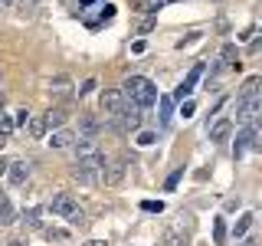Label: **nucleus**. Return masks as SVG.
Here are the masks:
<instances>
[{"mask_svg":"<svg viewBox=\"0 0 262 246\" xmlns=\"http://www.w3.org/2000/svg\"><path fill=\"white\" fill-rule=\"evenodd\" d=\"M121 95H125V102H131L135 109H147V105L158 102V86L147 76H131V79H125V86H121Z\"/></svg>","mask_w":262,"mask_h":246,"instance_id":"1","label":"nucleus"},{"mask_svg":"<svg viewBox=\"0 0 262 246\" xmlns=\"http://www.w3.org/2000/svg\"><path fill=\"white\" fill-rule=\"evenodd\" d=\"M49 210L59 213L62 220H69L72 227H82V223H85V213H82L79 200H76L72 194H53V200H49Z\"/></svg>","mask_w":262,"mask_h":246,"instance_id":"2","label":"nucleus"},{"mask_svg":"<svg viewBox=\"0 0 262 246\" xmlns=\"http://www.w3.org/2000/svg\"><path fill=\"white\" fill-rule=\"evenodd\" d=\"M105 125H108L112 131H118V135L138 131V128H141V109H135L131 102H125L118 115H108V118H105Z\"/></svg>","mask_w":262,"mask_h":246,"instance_id":"3","label":"nucleus"},{"mask_svg":"<svg viewBox=\"0 0 262 246\" xmlns=\"http://www.w3.org/2000/svg\"><path fill=\"white\" fill-rule=\"evenodd\" d=\"M105 154L98 151V154H92V158H79L76 161V168H72V177L76 180H82V184H95V180H102V168H105Z\"/></svg>","mask_w":262,"mask_h":246,"instance_id":"4","label":"nucleus"},{"mask_svg":"<svg viewBox=\"0 0 262 246\" xmlns=\"http://www.w3.org/2000/svg\"><path fill=\"white\" fill-rule=\"evenodd\" d=\"M262 112V98L259 95H249V98H236V125L246 128V125H256Z\"/></svg>","mask_w":262,"mask_h":246,"instance_id":"5","label":"nucleus"},{"mask_svg":"<svg viewBox=\"0 0 262 246\" xmlns=\"http://www.w3.org/2000/svg\"><path fill=\"white\" fill-rule=\"evenodd\" d=\"M249 148H252V151H259V148H262V141H259V128H256V125H246V128L239 131L233 154H236V158H243V154L249 151Z\"/></svg>","mask_w":262,"mask_h":246,"instance_id":"6","label":"nucleus"},{"mask_svg":"<svg viewBox=\"0 0 262 246\" xmlns=\"http://www.w3.org/2000/svg\"><path fill=\"white\" fill-rule=\"evenodd\" d=\"M128 174V158H115L112 164H105L102 168V184L105 187H118L121 180Z\"/></svg>","mask_w":262,"mask_h":246,"instance_id":"7","label":"nucleus"},{"mask_svg":"<svg viewBox=\"0 0 262 246\" xmlns=\"http://www.w3.org/2000/svg\"><path fill=\"white\" fill-rule=\"evenodd\" d=\"M200 76H203V63H193V69L184 76V82L177 86V92H174V98H180V102H187L190 98V92H193V86L200 82Z\"/></svg>","mask_w":262,"mask_h":246,"instance_id":"8","label":"nucleus"},{"mask_svg":"<svg viewBox=\"0 0 262 246\" xmlns=\"http://www.w3.org/2000/svg\"><path fill=\"white\" fill-rule=\"evenodd\" d=\"M121 105H125L121 89H105V92H102V112H105V118H108V115H118Z\"/></svg>","mask_w":262,"mask_h":246,"instance_id":"9","label":"nucleus"},{"mask_svg":"<svg viewBox=\"0 0 262 246\" xmlns=\"http://www.w3.org/2000/svg\"><path fill=\"white\" fill-rule=\"evenodd\" d=\"M72 89H76V86H72L69 76H53V79H49V95L59 98V102H66V98L72 95Z\"/></svg>","mask_w":262,"mask_h":246,"instance_id":"10","label":"nucleus"},{"mask_svg":"<svg viewBox=\"0 0 262 246\" xmlns=\"http://www.w3.org/2000/svg\"><path fill=\"white\" fill-rule=\"evenodd\" d=\"M7 177H10L13 187H23L30 180V164L27 161H10V168H7Z\"/></svg>","mask_w":262,"mask_h":246,"instance_id":"11","label":"nucleus"},{"mask_svg":"<svg viewBox=\"0 0 262 246\" xmlns=\"http://www.w3.org/2000/svg\"><path fill=\"white\" fill-rule=\"evenodd\" d=\"M72 141H76V135H72L69 128H56L53 135H49V148H53V151H66V148H72Z\"/></svg>","mask_w":262,"mask_h":246,"instance_id":"12","label":"nucleus"},{"mask_svg":"<svg viewBox=\"0 0 262 246\" xmlns=\"http://www.w3.org/2000/svg\"><path fill=\"white\" fill-rule=\"evenodd\" d=\"M239 53H236V46L233 43H226L223 49H220V66H216V72L220 69H239Z\"/></svg>","mask_w":262,"mask_h":246,"instance_id":"13","label":"nucleus"},{"mask_svg":"<svg viewBox=\"0 0 262 246\" xmlns=\"http://www.w3.org/2000/svg\"><path fill=\"white\" fill-rule=\"evenodd\" d=\"M72 151H76V158H92V154H98V141L89 135H82L72 141Z\"/></svg>","mask_w":262,"mask_h":246,"instance_id":"14","label":"nucleus"},{"mask_svg":"<svg viewBox=\"0 0 262 246\" xmlns=\"http://www.w3.org/2000/svg\"><path fill=\"white\" fill-rule=\"evenodd\" d=\"M229 135H233V121H229V118H220L216 125L210 128V141H216V145H220V141H226Z\"/></svg>","mask_w":262,"mask_h":246,"instance_id":"15","label":"nucleus"},{"mask_svg":"<svg viewBox=\"0 0 262 246\" xmlns=\"http://www.w3.org/2000/svg\"><path fill=\"white\" fill-rule=\"evenodd\" d=\"M13 220H16V210H13L10 197H7L4 191H0V223H4V227H10Z\"/></svg>","mask_w":262,"mask_h":246,"instance_id":"16","label":"nucleus"},{"mask_svg":"<svg viewBox=\"0 0 262 246\" xmlns=\"http://www.w3.org/2000/svg\"><path fill=\"white\" fill-rule=\"evenodd\" d=\"M158 109H161V125H170V118H174V98L158 95Z\"/></svg>","mask_w":262,"mask_h":246,"instance_id":"17","label":"nucleus"},{"mask_svg":"<svg viewBox=\"0 0 262 246\" xmlns=\"http://www.w3.org/2000/svg\"><path fill=\"white\" fill-rule=\"evenodd\" d=\"M27 135H30V138H43V135H46V118H43V115H30Z\"/></svg>","mask_w":262,"mask_h":246,"instance_id":"18","label":"nucleus"},{"mask_svg":"<svg viewBox=\"0 0 262 246\" xmlns=\"http://www.w3.org/2000/svg\"><path fill=\"white\" fill-rule=\"evenodd\" d=\"M43 118H46V128H62L66 118H69V112H66V109H49Z\"/></svg>","mask_w":262,"mask_h":246,"instance_id":"19","label":"nucleus"},{"mask_svg":"<svg viewBox=\"0 0 262 246\" xmlns=\"http://www.w3.org/2000/svg\"><path fill=\"white\" fill-rule=\"evenodd\" d=\"M252 223H256V213H243L239 220H236V227H233V236L239 240V236H246L252 230Z\"/></svg>","mask_w":262,"mask_h":246,"instance_id":"20","label":"nucleus"},{"mask_svg":"<svg viewBox=\"0 0 262 246\" xmlns=\"http://www.w3.org/2000/svg\"><path fill=\"white\" fill-rule=\"evenodd\" d=\"M13 128H16V125H13V115H4V112H0V148L10 141Z\"/></svg>","mask_w":262,"mask_h":246,"instance_id":"21","label":"nucleus"},{"mask_svg":"<svg viewBox=\"0 0 262 246\" xmlns=\"http://www.w3.org/2000/svg\"><path fill=\"white\" fill-rule=\"evenodd\" d=\"M79 131H82V135H89V138H95L98 118H95V115H82V118H79Z\"/></svg>","mask_w":262,"mask_h":246,"instance_id":"22","label":"nucleus"},{"mask_svg":"<svg viewBox=\"0 0 262 246\" xmlns=\"http://www.w3.org/2000/svg\"><path fill=\"white\" fill-rule=\"evenodd\" d=\"M259 76H249V79H246L243 82V89H239V98H249V95H259Z\"/></svg>","mask_w":262,"mask_h":246,"instance_id":"23","label":"nucleus"},{"mask_svg":"<svg viewBox=\"0 0 262 246\" xmlns=\"http://www.w3.org/2000/svg\"><path fill=\"white\" fill-rule=\"evenodd\" d=\"M23 227H30V230H39V207H30V210H23Z\"/></svg>","mask_w":262,"mask_h":246,"instance_id":"24","label":"nucleus"},{"mask_svg":"<svg viewBox=\"0 0 262 246\" xmlns=\"http://www.w3.org/2000/svg\"><path fill=\"white\" fill-rule=\"evenodd\" d=\"M213 243L216 246L226 243V220H216V223H213Z\"/></svg>","mask_w":262,"mask_h":246,"instance_id":"25","label":"nucleus"},{"mask_svg":"<svg viewBox=\"0 0 262 246\" xmlns=\"http://www.w3.org/2000/svg\"><path fill=\"white\" fill-rule=\"evenodd\" d=\"M180 177H184V168H177V171H174V174H170L167 180H164V191H174V187L180 184Z\"/></svg>","mask_w":262,"mask_h":246,"instance_id":"26","label":"nucleus"},{"mask_svg":"<svg viewBox=\"0 0 262 246\" xmlns=\"http://www.w3.org/2000/svg\"><path fill=\"white\" fill-rule=\"evenodd\" d=\"M200 39H203V33H187V36H184V39H180V43H177V49H187V46L200 43Z\"/></svg>","mask_w":262,"mask_h":246,"instance_id":"27","label":"nucleus"},{"mask_svg":"<svg viewBox=\"0 0 262 246\" xmlns=\"http://www.w3.org/2000/svg\"><path fill=\"white\" fill-rule=\"evenodd\" d=\"M135 141H138V145H141V148H151L154 141H158V135H154V131H141V135H138V138H135Z\"/></svg>","mask_w":262,"mask_h":246,"instance_id":"28","label":"nucleus"},{"mask_svg":"<svg viewBox=\"0 0 262 246\" xmlns=\"http://www.w3.org/2000/svg\"><path fill=\"white\" fill-rule=\"evenodd\" d=\"M164 246H184V236H180L177 230H167V236H164Z\"/></svg>","mask_w":262,"mask_h":246,"instance_id":"29","label":"nucleus"},{"mask_svg":"<svg viewBox=\"0 0 262 246\" xmlns=\"http://www.w3.org/2000/svg\"><path fill=\"white\" fill-rule=\"evenodd\" d=\"M95 89H98V82H95V79H85V82L79 86V95H92Z\"/></svg>","mask_w":262,"mask_h":246,"instance_id":"30","label":"nucleus"},{"mask_svg":"<svg viewBox=\"0 0 262 246\" xmlns=\"http://www.w3.org/2000/svg\"><path fill=\"white\" fill-rule=\"evenodd\" d=\"M141 210H147V213H161V210H164V203H161V200H144V203H141Z\"/></svg>","mask_w":262,"mask_h":246,"instance_id":"31","label":"nucleus"},{"mask_svg":"<svg viewBox=\"0 0 262 246\" xmlns=\"http://www.w3.org/2000/svg\"><path fill=\"white\" fill-rule=\"evenodd\" d=\"M27 121H30V112H27V109H20V112H16V115H13V125H20V128H27Z\"/></svg>","mask_w":262,"mask_h":246,"instance_id":"32","label":"nucleus"},{"mask_svg":"<svg viewBox=\"0 0 262 246\" xmlns=\"http://www.w3.org/2000/svg\"><path fill=\"white\" fill-rule=\"evenodd\" d=\"M161 7H164V0H147V4H144V13H147V16H154V13L161 10Z\"/></svg>","mask_w":262,"mask_h":246,"instance_id":"33","label":"nucleus"},{"mask_svg":"<svg viewBox=\"0 0 262 246\" xmlns=\"http://www.w3.org/2000/svg\"><path fill=\"white\" fill-rule=\"evenodd\" d=\"M151 30H154V16H147V20H141V27H138V36H147Z\"/></svg>","mask_w":262,"mask_h":246,"instance_id":"34","label":"nucleus"},{"mask_svg":"<svg viewBox=\"0 0 262 246\" xmlns=\"http://www.w3.org/2000/svg\"><path fill=\"white\" fill-rule=\"evenodd\" d=\"M46 240H69V233H66V230H46Z\"/></svg>","mask_w":262,"mask_h":246,"instance_id":"35","label":"nucleus"},{"mask_svg":"<svg viewBox=\"0 0 262 246\" xmlns=\"http://www.w3.org/2000/svg\"><path fill=\"white\" fill-rule=\"evenodd\" d=\"M193 112H196V102H190V98H187V102L180 105V115H184V118H190Z\"/></svg>","mask_w":262,"mask_h":246,"instance_id":"36","label":"nucleus"},{"mask_svg":"<svg viewBox=\"0 0 262 246\" xmlns=\"http://www.w3.org/2000/svg\"><path fill=\"white\" fill-rule=\"evenodd\" d=\"M144 49H147V43H144V39H135V43H131V53H135V56H141Z\"/></svg>","mask_w":262,"mask_h":246,"instance_id":"37","label":"nucleus"},{"mask_svg":"<svg viewBox=\"0 0 262 246\" xmlns=\"http://www.w3.org/2000/svg\"><path fill=\"white\" fill-rule=\"evenodd\" d=\"M112 16H115V7L105 4V7H102V20H112ZM102 20H98V23H102Z\"/></svg>","mask_w":262,"mask_h":246,"instance_id":"38","label":"nucleus"},{"mask_svg":"<svg viewBox=\"0 0 262 246\" xmlns=\"http://www.w3.org/2000/svg\"><path fill=\"white\" fill-rule=\"evenodd\" d=\"M7 168H10V161H7V158H0V174H7Z\"/></svg>","mask_w":262,"mask_h":246,"instance_id":"39","label":"nucleus"},{"mask_svg":"<svg viewBox=\"0 0 262 246\" xmlns=\"http://www.w3.org/2000/svg\"><path fill=\"white\" fill-rule=\"evenodd\" d=\"M85 246H105V240H89Z\"/></svg>","mask_w":262,"mask_h":246,"instance_id":"40","label":"nucleus"},{"mask_svg":"<svg viewBox=\"0 0 262 246\" xmlns=\"http://www.w3.org/2000/svg\"><path fill=\"white\" fill-rule=\"evenodd\" d=\"M4 102H7V95H4V92H0V112H4Z\"/></svg>","mask_w":262,"mask_h":246,"instance_id":"41","label":"nucleus"},{"mask_svg":"<svg viewBox=\"0 0 262 246\" xmlns=\"http://www.w3.org/2000/svg\"><path fill=\"white\" fill-rule=\"evenodd\" d=\"M7 246H23V240H10V243H7Z\"/></svg>","mask_w":262,"mask_h":246,"instance_id":"42","label":"nucleus"},{"mask_svg":"<svg viewBox=\"0 0 262 246\" xmlns=\"http://www.w3.org/2000/svg\"><path fill=\"white\" fill-rule=\"evenodd\" d=\"M243 246H256V240H246V243H243Z\"/></svg>","mask_w":262,"mask_h":246,"instance_id":"43","label":"nucleus"},{"mask_svg":"<svg viewBox=\"0 0 262 246\" xmlns=\"http://www.w3.org/2000/svg\"><path fill=\"white\" fill-rule=\"evenodd\" d=\"M23 4H27V7H30V4H36V0H23Z\"/></svg>","mask_w":262,"mask_h":246,"instance_id":"44","label":"nucleus"},{"mask_svg":"<svg viewBox=\"0 0 262 246\" xmlns=\"http://www.w3.org/2000/svg\"><path fill=\"white\" fill-rule=\"evenodd\" d=\"M85 4H92V0H85ZM85 4H82V7H85Z\"/></svg>","mask_w":262,"mask_h":246,"instance_id":"45","label":"nucleus"},{"mask_svg":"<svg viewBox=\"0 0 262 246\" xmlns=\"http://www.w3.org/2000/svg\"><path fill=\"white\" fill-rule=\"evenodd\" d=\"M4 4H13V0H4Z\"/></svg>","mask_w":262,"mask_h":246,"instance_id":"46","label":"nucleus"}]
</instances>
